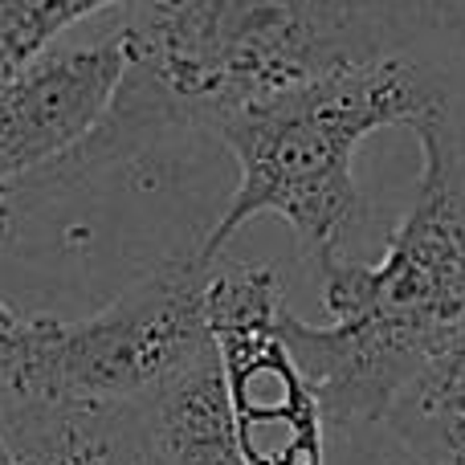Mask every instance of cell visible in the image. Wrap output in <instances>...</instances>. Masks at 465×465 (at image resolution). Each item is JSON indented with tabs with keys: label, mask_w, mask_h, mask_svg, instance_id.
<instances>
[{
	"label": "cell",
	"mask_w": 465,
	"mask_h": 465,
	"mask_svg": "<svg viewBox=\"0 0 465 465\" xmlns=\"http://www.w3.org/2000/svg\"><path fill=\"white\" fill-rule=\"evenodd\" d=\"M131 74L98 131L49 168L57 188L347 65L465 45L453 0H131Z\"/></svg>",
	"instance_id": "1"
},
{
	"label": "cell",
	"mask_w": 465,
	"mask_h": 465,
	"mask_svg": "<svg viewBox=\"0 0 465 465\" xmlns=\"http://www.w3.org/2000/svg\"><path fill=\"white\" fill-rule=\"evenodd\" d=\"M409 213L371 265L339 257L319 273L331 327L282 311V339L322 404L327 429L388 420L429 355L465 319V114L458 98L420 123Z\"/></svg>",
	"instance_id": "2"
},
{
	"label": "cell",
	"mask_w": 465,
	"mask_h": 465,
	"mask_svg": "<svg viewBox=\"0 0 465 465\" xmlns=\"http://www.w3.org/2000/svg\"><path fill=\"white\" fill-rule=\"evenodd\" d=\"M453 98L450 65L437 54H396L229 111L213 123V135L237 160V188L196 249L213 262L249 221L278 217L314 278L327 273L343 257L347 232L363 221L355 184L363 139L384 127H412Z\"/></svg>",
	"instance_id": "3"
},
{
	"label": "cell",
	"mask_w": 465,
	"mask_h": 465,
	"mask_svg": "<svg viewBox=\"0 0 465 465\" xmlns=\"http://www.w3.org/2000/svg\"><path fill=\"white\" fill-rule=\"evenodd\" d=\"M213 262L201 249L176 253L74 322L21 314L0 298V409L25 401H152L213 343Z\"/></svg>",
	"instance_id": "4"
},
{
	"label": "cell",
	"mask_w": 465,
	"mask_h": 465,
	"mask_svg": "<svg viewBox=\"0 0 465 465\" xmlns=\"http://www.w3.org/2000/svg\"><path fill=\"white\" fill-rule=\"evenodd\" d=\"M127 21L86 41H62L0 86V188L57 163L111 114L131 74Z\"/></svg>",
	"instance_id": "5"
},
{
	"label": "cell",
	"mask_w": 465,
	"mask_h": 465,
	"mask_svg": "<svg viewBox=\"0 0 465 465\" xmlns=\"http://www.w3.org/2000/svg\"><path fill=\"white\" fill-rule=\"evenodd\" d=\"M16 465H168L147 401H25L0 409Z\"/></svg>",
	"instance_id": "6"
},
{
	"label": "cell",
	"mask_w": 465,
	"mask_h": 465,
	"mask_svg": "<svg viewBox=\"0 0 465 465\" xmlns=\"http://www.w3.org/2000/svg\"><path fill=\"white\" fill-rule=\"evenodd\" d=\"M168 465H249L217 339L147 401Z\"/></svg>",
	"instance_id": "7"
},
{
	"label": "cell",
	"mask_w": 465,
	"mask_h": 465,
	"mask_svg": "<svg viewBox=\"0 0 465 465\" xmlns=\"http://www.w3.org/2000/svg\"><path fill=\"white\" fill-rule=\"evenodd\" d=\"M119 5L131 0H0V86L57 45V37L74 25Z\"/></svg>",
	"instance_id": "8"
},
{
	"label": "cell",
	"mask_w": 465,
	"mask_h": 465,
	"mask_svg": "<svg viewBox=\"0 0 465 465\" xmlns=\"http://www.w3.org/2000/svg\"><path fill=\"white\" fill-rule=\"evenodd\" d=\"M388 420H465V319L429 355Z\"/></svg>",
	"instance_id": "9"
},
{
	"label": "cell",
	"mask_w": 465,
	"mask_h": 465,
	"mask_svg": "<svg viewBox=\"0 0 465 465\" xmlns=\"http://www.w3.org/2000/svg\"><path fill=\"white\" fill-rule=\"evenodd\" d=\"M384 425L433 465H465V420H384Z\"/></svg>",
	"instance_id": "10"
},
{
	"label": "cell",
	"mask_w": 465,
	"mask_h": 465,
	"mask_svg": "<svg viewBox=\"0 0 465 465\" xmlns=\"http://www.w3.org/2000/svg\"><path fill=\"white\" fill-rule=\"evenodd\" d=\"M339 433L355 437V465H433L429 458H420L417 450H409L384 420L363 429H339Z\"/></svg>",
	"instance_id": "11"
},
{
	"label": "cell",
	"mask_w": 465,
	"mask_h": 465,
	"mask_svg": "<svg viewBox=\"0 0 465 465\" xmlns=\"http://www.w3.org/2000/svg\"><path fill=\"white\" fill-rule=\"evenodd\" d=\"M0 465H16V458H13V450H8L5 437H0Z\"/></svg>",
	"instance_id": "12"
},
{
	"label": "cell",
	"mask_w": 465,
	"mask_h": 465,
	"mask_svg": "<svg viewBox=\"0 0 465 465\" xmlns=\"http://www.w3.org/2000/svg\"><path fill=\"white\" fill-rule=\"evenodd\" d=\"M453 5H458V8H461V16H465V0H453Z\"/></svg>",
	"instance_id": "13"
}]
</instances>
